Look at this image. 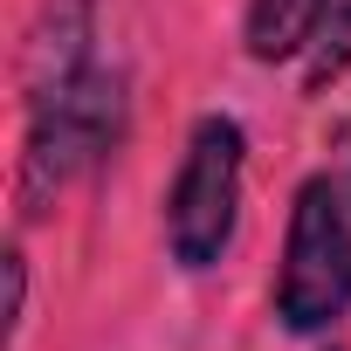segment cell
<instances>
[{
    "label": "cell",
    "mask_w": 351,
    "mask_h": 351,
    "mask_svg": "<svg viewBox=\"0 0 351 351\" xmlns=\"http://www.w3.org/2000/svg\"><path fill=\"white\" fill-rule=\"evenodd\" d=\"M351 310V186L344 172H310L289 200L282 269H276V317L289 337H317Z\"/></svg>",
    "instance_id": "6da1fadb"
},
{
    "label": "cell",
    "mask_w": 351,
    "mask_h": 351,
    "mask_svg": "<svg viewBox=\"0 0 351 351\" xmlns=\"http://www.w3.org/2000/svg\"><path fill=\"white\" fill-rule=\"evenodd\" d=\"M241 165H248V138L228 110H207L186 131L180 172L165 186V248L180 269H214L234 241L241 221Z\"/></svg>",
    "instance_id": "7a4b0ae2"
},
{
    "label": "cell",
    "mask_w": 351,
    "mask_h": 351,
    "mask_svg": "<svg viewBox=\"0 0 351 351\" xmlns=\"http://www.w3.org/2000/svg\"><path fill=\"white\" fill-rule=\"evenodd\" d=\"M117 124H124V76L117 69H90L69 97L28 110V152H21V207L42 214L83 165H97L110 145H117Z\"/></svg>",
    "instance_id": "3957f363"
},
{
    "label": "cell",
    "mask_w": 351,
    "mask_h": 351,
    "mask_svg": "<svg viewBox=\"0 0 351 351\" xmlns=\"http://www.w3.org/2000/svg\"><path fill=\"white\" fill-rule=\"evenodd\" d=\"M97 14L90 0H42V14L28 28V49H21V97L28 110L69 97L90 69H97Z\"/></svg>",
    "instance_id": "277c9868"
},
{
    "label": "cell",
    "mask_w": 351,
    "mask_h": 351,
    "mask_svg": "<svg viewBox=\"0 0 351 351\" xmlns=\"http://www.w3.org/2000/svg\"><path fill=\"white\" fill-rule=\"evenodd\" d=\"M324 14H330V0H248L241 42L255 62H296V56H310Z\"/></svg>",
    "instance_id": "5b68a950"
},
{
    "label": "cell",
    "mask_w": 351,
    "mask_h": 351,
    "mask_svg": "<svg viewBox=\"0 0 351 351\" xmlns=\"http://www.w3.org/2000/svg\"><path fill=\"white\" fill-rule=\"evenodd\" d=\"M344 69H351V0H330V14H324V28H317V42H310V56H303V83L324 90V83H337Z\"/></svg>",
    "instance_id": "8992f818"
}]
</instances>
